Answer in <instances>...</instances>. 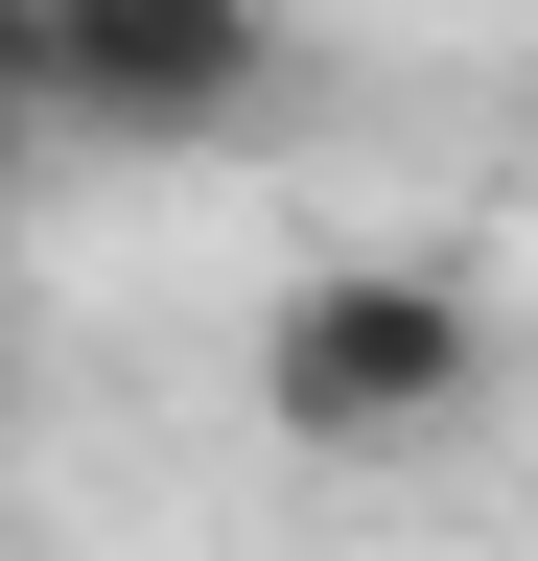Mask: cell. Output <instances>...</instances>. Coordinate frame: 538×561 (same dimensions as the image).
Here are the masks:
<instances>
[{"label":"cell","instance_id":"6da1fadb","mask_svg":"<svg viewBox=\"0 0 538 561\" xmlns=\"http://www.w3.org/2000/svg\"><path fill=\"white\" fill-rule=\"evenodd\" d=\"M468 421H492V305L445 257H305L257 305V445L398 468V445H468Z\"/></svg>","mask_w":538,"mask_h":561},{"label":"cell","instance_id":"7a4b0ae2","mask_svg":"<svg viewBox=\"0 0 538 561\" xmlns=\"http://www.w3.org/2000/svg\"><path fill=\"white\" fill-rule=\"evenodd\" d=\"M24 47H47V117L71 140H234L282 94L257 0H24Z\"/></svg>","mask_w":538,"mask_h":561},{"label":"cell","instance_id":"3957f363","mask_svg":"<svg viewBox=\"0 0 538 561\" xmlns=\"http://www.w3.org/2000/svg\"><path fill=\"white\" fill-rule=\"evenodd\" d=\"M47 117V47H24V0H0V140H24Z\"/></svg>","mask_w":538,"mask_h":561},{"label":"cell","instance_id":"277c9868","mask_svg":"<svg viewBox=\"0 0 538 561\" xmlns=\"http://www.w3.org/2000/svg\"><path fill=\"white\" fill-rule=\"evenodd\" d=\"M515 140H538V117H515Z\"/></svg>","mask_w":538,"mask_h":561}]
</instances>
